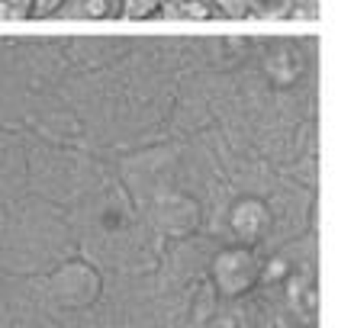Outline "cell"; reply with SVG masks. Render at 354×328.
<instances>
[{"mask_svg":"<svg viewBox=\"0 0 354 328\" xmlns=\"http://www.w3.org/2000/svg\"><path fill=\"white\" fill-rule=\"evenodd\" d=\"M216 280L223 287V293H242L252 287L254 280V258L252 251H242V248H235V251H223L219 254V261H216Z\"/></svg>","mask_w":354,"mask_h":328,"instance_id":"1","label":"cell"},{"mask_svg":"<svg viewBox=\"0 0 354 328\" xmlns=\"http://www.w3.org/2000/svg\"><path fill=\"white\" fill-rule=\"evenodd\" d=\"M158 10H165V0H120V13L122 19H151L158 17Z\"/></svg>","mask_w":354,"mask_h":328,"instance_id":"2","label":"cell"},{"mask_svg":"<svg viewBox=\"0 0 354 328\" xmlns=\"http://www.w3.org/2000/svg\"><path fill=\"white\" fill-rule=\"evenodd\" d=\"M62 3H65V0H32V3H29L26 19H52Z\"/></svg>","mask_w":354,"mask_h":328,"instance_id":"3","label":"cell"}]
</instances>
